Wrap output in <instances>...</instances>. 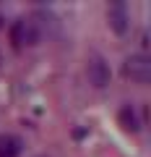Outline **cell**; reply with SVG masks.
<instances>
[{
	"label": "cell",
	"instance_id": "6da1fadb",
	"mask_svg": "<svg viewBox=\"0 0 151 157\" xmlns=\"http://www.w3.org/2000/svg\"><path fill=\"white\" fill-rule=\"evenodd\" d=\"M39 37H42V32H39V24H37V21H26V18H23V21H16L13 29H11V39H13V45H16V47L37 45Z\"/></svg>",
	"mask_w": 151,
	"mask_h": 157
},
{
	"label": "cell",
	"instance_id": "7a4b0ae2",
	"mask_svg": "<svg viewBox=\"0 0 151 157\" xmlns=\"http://www.w3.org/2000/svg\"><path fill=\"white\" fill-rule=\"evenodd\" d=\"M125 76L133 78L135 84H149L151 78V60L146 55H130L125 60Z\"/></svg>",
	"mask_w": 151,
	"mask_h": 157
},
{
	"label": "cell",
	"instance_id": "3957f363",
	"mask_svg": "<svg viewBox=\"0 0 151 157\" xmlns=\"http://www.w3.org/2000/svg\"><path fill=\"white\" fill-rule=\"evenodd\" d=\"M86 73H89V81L96 86V89H104V86L110 84V78H112L110 66H107L102 58H91L89 66H86Z\"/></svg>",
	"mask_w": 151,
	"mask_h": 157
},
{
	"label": "cell",
	"instance_id": "277c9868",
	"mask_svg": "<svg viewBox=\"0 0 151 157\" xmlns=\"http://www.w3.org/2000/svg\"><path fill=\"white\" fill-rule=\"evenodd\" d=\"M107 18H110V26L115 29L117 34H125V32H128L130 13H128V6H125V3H112V6L107 8Z\"/></svg>",
	"mask_w": 151,
	"mask_h": 157
},
{
	"label": "cell",
	"instance_id": "5b68a950",
	"mask_svg": "<svg viewBox=\"0 0 151 157\" xmlns=\"http://www.w3.org/2000/svg\"><path fill=\"white\" fill-rule=\"evenodd\" d=\"M21 155V141L16 136H3L0 139V157H18Z\"/></svg>",
	"mask_w": 151,
	"mask_h": 157
},
{
	"label": "cell",
	"instance_id": "8992f818",
	"mask_svg": "<svg viewBox=\"0 0 151 157\" xmlns=\"http://www.w3.org/2000/svg\"><path fill=\"white\" fill-rule=\"evenodd\" d=\"M120 123H123L128 131H138L141 128V123H138V118H135L133 107H123V110H120Z\"/></svg>",
	"mask_w": 151,
	"mask_h": 157
}]
</instances>
